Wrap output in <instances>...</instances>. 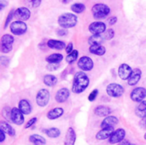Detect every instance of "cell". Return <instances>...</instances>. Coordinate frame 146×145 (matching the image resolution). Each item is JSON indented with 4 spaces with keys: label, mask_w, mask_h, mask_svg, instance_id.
Segmentation results:
<instances>
[{
    "label": "cell",
    "mask_w": 146,
    "mask_h": 145,
    "mask_svg": "<svg viewBox=\"0 0 146 145\" xmlns=\"http://www.w3.org/2000/svg\"><path fill=\"white\" fill-rule=\"evenodd\" d=\"M63 113H64V110L62 108H54L47 113L46 117L48 118V120L54 121V120L60 118L63 115Z\"/></svg>",
    "instance_id": "cell-23"
},
{
    "label": "cell",
    "mask_w": 146,
    "mask_h": 145,
    "mask_svg": "<svg viewBox=\"0 0 146 145\" xmlns=\"http://www.w3.org/2000/svg\"><path fill=\"white\" fill-rule=\"evenodd\" d=\"M114 36H115V31L112 28L106 30V32L104 33V37L105 40H110L114 38Z\"/></svg>",
    "instance_id": "cell-36"
},
{
    "label": "cell",
    "mask_w": 146,
    "mask_h": 145,
    "mask_svg": "<svg viewBox=\"0 0 146 145\" xmlns=\"http://www.w3.org/2000/svg\"><path fill=\"white\" fill-rule=\"evenodd\" d=\"M119 123V120L117 117L113 116V115H110L104 118V120H103L102 123H101V128H108V127H114V126L117 125Z\"/></svg>",
    "instance_id": "cell-19"
},
{
    "label": "cell",
    "mask_w": 146,
    "mask_h": 145,
    "mask_svg": "<svg viewBox=\"0 0 146 145\" xmlns=\"http://www.w3.org/2000/svg\"><path fill=\"white\" fill-rule=\"evenodd\" d=\"M0 62L3 66H8V64L9 62V57L1 56L0 57Z\"/></svg>",
    "instance_id": "cell-42"
},
{
    "label": "cell",
    "mask_w": 146,
    "mask_h": 145,
    "mask_svg": "<svg viewBox=\"0 0 146 145\" xmlns=\"http://www.w3.org/2000/svg\"><path fill=\"white\" fill-rule=\"evenodd\" d=\"M11 121L16 126H21L24 123V114L18 108H13L11 109Z\"/></svg>",
    "instance_id": "cell-12"
},
{
    "label": "cell",
    "mask_w": 146,
    "mask_h": 145,
    "mask_svg": "<svg viewBox=\"0 0 146 145\" xmlns=\"http://www.w3.org/2000/svg\"><path fill=\"white\" fill-rule=\"evenodd\" d=\"M144 138H145V139L146 140V132H145V137H144Z\"/></svg>",
    "instance_id": "cell-50"
},
{
    "label": "cell",
    "mask_w": 146,
    "mask_h": 145,
    "mask_svg": "<svg viewBox=\"0 0 146 145\" xmlns=\"http://www.w3.org/2000/svg\"><path fill=\"white\" fill-rule=\"evenodd\" d=\"M130 145H134V144H130Z\"/></svg>",
    "instance_id": "cell-51"
},
{
    "label": "cell",
    "mask_w": 146,
    "mask_h": 145,
    "mask_svg": "<svg viewBox=\"0 0 146 145\" xmlns=\"http://www.w3.org/2000/svg\"><path fill=\"white\" fill-rule=\"evenodd\" d=\"M31 16V11L27 7H20L15 9V18L17 19V21H27Z\"/></svg>",
    "instance_id": "cell-14"
},
{
    "label": "cell",
    "mask_w": 146,
    "mask_h": 145,
    "mask_svg": "<svg viewBox=\"0 0 146 145\" xmlns=\"http://www.w3.org/2000/svg\"><path fill=\"white\" fill-rule=\"evenodd\" d=\"M18 109L26 115H30L32 113L33 108L30 102L27 99H21L18 103Z\"/></svg>",
    "instance_id": "cell-20"
},
{
    "label": "cell",
    "mask_w": 146,
    "mask_h": 145,
    "mask_svg": "<svg viewBox=\"0 0 146 145\" xmlns=\"http://www.w3.org/2000/svg\"><path fill=\"white\" fill-rule=\"evenodd\" d=\"M70 97V91L68 88H61L59 89L56 95H55V99L58 103H65Z\"/></svg>",
    "instance_id": "cell-15"
},
{
    "label": "cell",
    "mask_w": 146,
    "mask_h": 145,
    "mask_svg": "<svg viewBox=\"0 0 146 145\" xmlns=\"http://www.w3.org/2000/svg\"><path fill=\"white\" fill-rule=\"evenodd\" d=\"M131 99L136 103H141L146 98V89L145 87H136L134 88L130 95Z\"/></svg>",
    "instance_id": "cell-10"
},
{
    "label": "cell",
    "mask_w": 146,
    "mask_h": 145,
    "mask_svg": "<svg viewBox=\"0 0 146 145\" xmlns=\"http://www.w3.org/2000/svg\"><path fill=\"white\" fill-rule=\"evenodd\" d=\"M43 132H44V133H45L50 138H57L61 135V131L56 127H51V128H48V129H44Z\"/></svg>",
    "instance_id": "cell-30"
},
{
    "label": "cell",
    "mask_w": 146,
    "mask_h": 145,
    "mask_svg": "<svg viewBox=\"0 0 146 145\" xmlns=\"http://www.w3.org/2000/svg\"><path fill=\"white\" fill-rule=\"evenodd\" d=\"M92 15L95 19L100 20L106 18L110 13V8L105 3H96L92 8Z\"/></svg>",
    "instance_id": "cell-3"
},
{
    "label": "cell",
    "mask_w": 146,
    "mask_h": 145,
    "mask_svg": "<svg viewBox=\"0 0 146 145\" xmlns=\"http://www.w3.org/2000/svg\"><path fill=\"white\" fill-rule=\"evenodd\" d=\"M78 67L83 72H88V71L92 70V68L94 67V62L92 58H90L89 56H84L79 59Z\"/></svg>",
    "instance_id": "cell-9"
},
{
    "label": "cell",
    "mask_w": 146,
    "mask_h": 145,
    "mask_svg": "<svg viewBox=\"0 0 146 145\" xmlns=\"http://www.w3.org/2000/svg\"><path fill=\"white\" fill-rule=\"evenodd\" d=\"M11 109H10L9 107H4L2 111L3 118L7 121H11Z\"/></svg>",
    "instance_id": "cell-35"
},
{
    "label": "cell",
    "mask_w": 146,
    "mask_h": 145,
    "mask_svg": "<svg viewBox=\"0 0 146 145\" xmlns=\"http://www.w3.org/2000/svg\"><path fill=\"white\" fill-rule=\"evenodd\" d=\"M76 142V133L73 127H68L66 132L64 145H74Z\"/></svg>",
    "instance_id": "cell-18"
},
{
    "label": "cell",
    "mask_w": 146,
    "mask_h": 145,
    "mask_svg": "<svg viewBox=\"0 0 146 145\" xmlns=\"http://www.w3.org/2000/svg\"><path fill=\"white\" fill-rule=\"evenodd\" d=\"M15 38L11 34H3L1 38V52L7 54L12 50Z\"/></svg>",
    "instance_id": "cell-4"
},
{
    "label": "cell",
    "mask_w": 146,
    "mask_h": 145,
    "mask_svg": "<svg viewBox=\"0 0 146 145\" xmlns=\"http://www.w3.org/2000/svg\"><path fill=\"white\" fill-rule=\"evenodd\" d=\"M142 76V71L140 68H134L133 70V73L131 74V76L129 77L128 80H127V84L131 86H134L136 85L141 79Z\"/></svg>",
    "instance_id": "cell-16"
},
{
    "label": "cell",
    "mask_w": 146,
    "mask_h": 145,
    "mask_svg": "<svg viewBox=\"0 0 146 145\" xmlns=\"http://www.w3.org/2000/svg\"><path fill=\"white\" fill-rule=\"evenodd\" d=\"M136 115L140 119H145L146 117V100L139 103L135 109Z\"/></svg>",
    "instance_id": "cell-26"
},
{
    "label": "cell",
    "mask_w": 146,
    "mask_h": 145,
    "mask_svg": "<svg viewBox=\"0 0 146 145\" xmlns=\"http://www.w3.org/2000/svg\"><path fill=\"white\" fill-rule=\"evenodd\" d=\"M9 29H10V32L14 35L20 36V35H23L24 33L27 32V25L25 23V21H15L11 22V24L9 25Z\"/></svg>",
    "instance_id": "cell-6"
},
{
    "label": "cell",
    "mask_w": 146,
    "mask_h": 145,
    "mask_svg": "<svg viewBox=\"0 0 146 145\" xmlns=\"http://www.w3.org/2000/svg\"><path fill=\"white\" fill-rule=\"evenodd\" d=\"M8 5V2L5 0H0V9L3 10Z\"/></svg>",
    "instance_id": "cell-45"
},
{
    "label": "cell",
    "mask_w": 146,
    "mask_h": 145,
    "mask_svg": "<svg viewBox=\"0 0 146 145\" xmlns=\"http://www.w3.org/2000/svg\"><path fill=\"white\" fill-rule=\"evenodd\" d=\"M56 34H57L58 36H65V35L68 34V31H66V30L63 29V28H61V29H58V30L56 31Z\"/></svg>",
    "instance_id": "cell-44"
},
{
    "label": "cell",
    "mask_w": 146,
    "mask_h": 145,
    "mask_svg": "<svg viewBox=\"0 0 146 145\" xmlns=\"http://www.w3.org/2000/svg\"><path fill=\"white\" fill-rule=\"evenodd\" d=\"M106 92H107V94L110 97L117 98V97H121L124 94L125 89L120 84L111 83V84H110V85H107V87H106Z\"/></svg>",
    "instance_id": "cell-5"
},
{
    "label": "cell",
    "mask_w": 146,
    "mask_h": 145,
    "mask_svg": "<svg viewBox=\"0 0 146 145\" xmlns=\"http://www.w3.org/2000/svg\"><path fill=\"white\" fill-rule=\"evenodd\" d=\"M89 84L90 79L87 74L83 71L77 72L74 77L72 91L75 94H80L86 90V88L89 86Z\"/></svg>",
    "instance_id": "cell-1"
},
{
    "label": "cell",
    "mask_w": 146,
    "mask_h": 145,
    "mask_svg": "<svg viewBox=\"0 0 146 145\" xmlns=\"http://www.w3.org/2000/svg\"><path fill=\"white\" fill-rule=\"evenodd\" d=\"M58 24L63 29L74 27L78 23V17L72 13H64L58 17Z\"/></svg>",
    "instance_id": "cell-2"
},
{
    "label": "cell",
    "mask_w": 146,
    "mask_h": 145,
    "mask_svg": "<svg viewBox=\"0 0 146 145\" xmlns=\"http://www.w3.org/2000/svg\"><path fill=\"white\" fill-rule=\"evenodd\" d=\"M111 109L104 105H99L94 109V114L99 117H107L111 114Z\"/></svg>",
    "instance_id": "cell-22"
},
{
    "label": "cell",
    "mask_w": 146,
    "mask_h": 145,
    "mask_svg": "<svg viewBox=\"0 0 146 145\" xmlns=\"http://www.w3.org/2000/svg\"><path fill=\"white\" fill-rule=\"evenodd\" d=\"M144 124H145V127L146 128V117L144 119Z\"/></svg>",
    "instance_id": "cell-49"
},
{
    "label": "cell",
    "mask_w": 146,
    "mask_h": 145,
    "mask_svg": "<svg viewBox=\"0 0 146 145\" xmlns=\"http://www.w3.org/2000/svg\"><path fill=\"white\" fill-rule=\"evenodd\" d=\"M0 136H1L0 143H3V142H4V140H5V138H6V133H5L3 131L0 130Z\"/></svg>",
    "instance_id": "cell-46"
},
{
    "label": "cell",
    "mask_w": 146,
    "mask_h": 145,
    "mask_svg": "<svg viewBox=\"0 0 146 145\" xmlns=\"http://www.w3.org/2000/svg\"><path fill=\"white\" fill-rule=\"evenodd\" d=\"M89 51L96 56H104L106 53V48L103 44H93L90 45Z\"/></svg>",
    "instance_id": "cell-24"
},
{
    "label": "cell",
    "mask_w": 146,
    "mask_h": 145,
    "mask_svg": "<svg viewBox=\"0 0 146 145\" xmlns=\"http://www.w3.org/2000/svg\"><path fill=\"white\" fill-rule=\"evenodd\" d=\"M47 46L50 49L52 50H62L63 49H66L67 44L65 42L61 41V40H56V39H49L47 41Z\"/></svg>",
    "instance_id": "cell-21"
},
{
    "label": "cell",
    "mask_w": 146,
    "mask_h": 145,
    "mask_svg": "<svg viewBox=\"0 0 146 145\" xmlns=\"http://www.w3.org/2000/svg\"><path fill=\"white\" fill-rule=\"evenodd\" d=\"M0 130L3 131L6 134H8L10 137L15 136V130L6 121H1L0 123Z\"/></svg>",
    "instance_id": "cell-25"
},
{
    "label": "cell",
    "mask_w": 146,
    "mask_h": 145,
    "mask_svg": "<svg viewBox=\"0 0 146 145\" xmlns=\"http://www.w3.org/2000/svg\"><path fill=\"white\" fill-rule=\"evenodd\" d=\"M79 57V51L77 50H74L70 54H68V56H66V62L68 64H72L74 63Z\"/></svg>",
    "instance_id": "cell-33"
},
{
    "label": "cell",
    "mask_w": 146,
    "mask_h": 145,
    "mask_svg": "<svg viewBox=\"0 0 146 145\" xmlns=\"http://www.w3.org/2000/svg\"><path fill=\"white\" fill-rule=\"evenodd\" d=\"M15 9H11V10L9 11V13L8 14L7 18H6L5 22H4V26H3V28H4V29H6L7 26H8L9 24H11L10 22H11L12 19L15 17Z\"/></svg>",
    "instance_id": "cell-34"
},
{
    "label": "cell",
    "mask_w": 146,
    "mask_h": 145,
    "mask_svg": "<svg viewBox=\"0 0 146 145\" xmlns=\"http://www.w3.org/2000/svg\"><path fill=\"white\" fill-rule=\"evenodd\" d=\"M62 60H63V56L62 54L60 53H53L45 58V61L48 63H54V64H59Z\"/></svg>",
    "instance_id": "cell-27"
},
{
    "label": "cell",
    "mask_w": 146,
    "mask_h": 145,
    "mask_svg": "<svg viewBox=\"0 0 146 145\" xmlns=\"http://www.w3.org/2000/svg\"><path fill=\"white\" fill-rule=\"evenodd\" d=\"M43 81H44V84L49 87H53L55 86L57 82H58V79L53 75V74H46L44 79H43Z\"/></svg>",
    "instance_id": "cell-28"
},
{
    "label": "cell",
    "mask_w": 146,
    "mask_h": 145,
    "mask_svg": "<svg viewBox=\"0 0 146 145\" xmlns=\"http://www.w3.org/2000/svg\"><path fill=\"white\" fill-rule=\"evenodd\" d=\"M59 67H60V66H59V64L49 63V64H48V66H47L46 68H47V69H48L49 71H54V70L58 69V68H59Z\"/></svg>",
    "instance_id": "cell-40"
},
{
    "label": "cell",
    "mask_w": 146,
    "mask_h": 145,
    "mask_svg": "<svg viewBox=\"0 0 146 145\" xmlns=\"http://www.w3.org/2000/svg\"><path fill=\"white\" fill-rule=\"evenodd\" d=\"M133 68L127 63H122L118 68V75L122 80H128L129 77L133 73Z\"/></svg>",
    "instance_id": "cell-13"
},
{
    "label": "cell",
    "mask_w": 146,
    "mask_h": 145,
    "mask_svg": "<svg viewBox=\"0 0 146 145\" xmlns=\"http://www.w3.org/2000/svg\"><path fill=\"white\" fill-rule=\"evenodd\" d=\"M29 141L34 145H45L46 144V139L38 135V134H33L29 137Z\"/></svg>",
    "instance_id": "cell-29"
},
{
    "label": "cell",
    "mask_w": 146,
    "mask_h": 145,
    "mask_svg": "<svg viewBox=\"0 0 146 145\" xmlns=\"http://www.w3.org/2000/svg\"><path fill=\"white\" fill-rule=\"evenodd\" d=\"M88 28L92 35H100L106 32V24L103 21H94L89 25Z\"/></svg>",
    "instance_id": "cell-8"
},
{
    "label": "cell",
    "mask_w": 146,
    "mask_h": 145,
    "mask_svg": "<svg viewBox=\"0 0 146 145\" xmlns=\"http://www.w3.org/2000/svg\"><path fill=\"white\" fill-rule=\"evenodd\" d=\"M73 50H74V44H73L72 42H70V43H68V44H67L65 51H66L67 54H70Z\"/></svg>",
    "instance_id": "cell-41"
},
{
    "label": "cell",
    "mask_w": 146,
    "mask_h": 145,
    "mask_svg": "<svg viewBox=\"0 0 146 145\" xmlns=\"http://www.w3.org/2000/svg\"><path fill=\"white\" fill-rule=\"evenodd\" d=\"M98 95V89H94V90L92 91V92L89 94V96H88V101H89V102H93V101H95V99L97 98Z\"/></svg>",
    "instance_id": "cell-38"
},
{
    "label": "cell",
    "mask_w": 146,
    "mask_h": 145,
    "mask_svg": "<svg viewBox=\"0 0 146 145\" xmlns=\"http://www.w3.org/2000/svg\"><path fill=\"white\" fill-rule=\"evenodd\" d=\"M25 2L32 8H38L41 4L42 0H25Z\"/></svg>",
    "instance_id": "cell-37"
},
{
    "label": "cell",
    "mask_w": 146,
    "mask_h": 145,
    "mask_svg": "<svg viewBox=\"0 0 146 145\" xmlns=\"http://www.w3.org/2000/svg\"><path fill=\"white\" fill-rule=\"evenodd\" d=\"M115 130L114 129V127H108V128H104L102 130H100L97 134H96V138L99 141L102 140H105V139H109L111 135L113 134V132Z\"/></svg>",
    "instance_id": "cell-17"
},
{
    "label": "cell",
    "mask_w": 146,
    "mask_h": 145,
    "mask_svg": "<svg viewBox=\"0 0 146 145\" xmlns=\"http://www.w3.org/2000/svg\"><path fill=\"white\" fill-rule=\"evenodd\" d=\"M104 41H105V38L104 37V34H100V35H92L89 38V39H88V43L90 44V45H93V44H102Z\"/></svg>",
    "instance_id": "cell-31"
},
{
    "label": "cell",
    "mask_w": 146,
    "mask_h": 145,
    "mask_svg": "<svg viewBox=\"0 0 146 145\" xmlns=\"http://www.w3.org/2000/svg\"><path fill=\"white\" fill-rule=\"evenodd\" d=\"M70 9L75 14H81L86 10V5L82 3H75L71 5Z\"/></svg>",
    "instance_id": "cell-32"
},
{
    "label": "cell",
    "mask_w": 146,
    "mask_h": 145,
    "mask_svg": "<svg viewBox=\"0 0 146 145\" xmlns=\"http://www.w3.org/2000/svg\"><path fill=\"white\" fill-rule=\"evenodd\" d=\"M62 3H64V4H67V3H69L72 0H60Z\"/></svg>",
    "instance_id": "cell-48"
},
{
    "label": "cell",
    "mask_w": 146,
    "mask_h": 145,
    "mask_svg": "<svg viewBox=\"0 0 146 145\" xmlns=\"http://www.w3.org/2000/svg\"><path fill=\"white\" fill-rule=\"evenodd\" d=\"M117 17L116 16H111V17H110V19L108 20V22H109V24L110 25H115L116 22H117Z\"/></svg>",
    "instance_id": "cell-43"
},
{
    "label": "cell",
    "mask_w": 146,
    "mask_h": 145,
    "mask_svg": "<svg viewBox=\"0 0 146 145\" xmlns=\"http://www.w3.org/2000/svg\"><path fill=\"white\" fill-rule=\"evenodd\" d=\"M125 137H126V131L123 128L116 129L113 132V134L111 135V137L109 138V143L110 144H120L121 142H122L123 140H125Z\"/></svg>",
    "instance_id": "cell-11"
},
{
    "label": "cell",
    "mask_w": 146,
    "mask_h": 145,
    "mask_svg": "<svg viewBox=\"0 0 146 145\" xmlns=\"http://www.w3.org/2000/svg\"><path fill=\"white\" fill-rule=\"evenodd\" d=\"M131 143L127 140H123L122 142H121L120 144H118V145H130Z\"/></svg>",
    "instance_id": "cell-47"
},
{
    "label": "cell",
    "mask_w": 146,
    "mask_h": 145,
    "mask_svg": "<svg viewBox=\"0 0 146 145\" xmlns=\"http://www.w3.org/2000/svg\"><path fill=\"white\" fill-rule=\"evenodd\" d=\"M50 99V91L46 89H41L36 95V103L39 107H45L49 103Z\"/></svg>",
    "instance_id": "cell-7"
},
{
    "label": "cell",
    "mask_w": 146,
    "mask_h": 145,
    "mask_svg": "<svg viewBox=\"0 0 146 145\" xmlns=\"http://www.w3.org/2000/svg\"><path fill=\"white\" fill-rule=\"evenodd\" d=\"M37 120H38V118H37V117L31 118V119L27 121V123L25 125V129H27V128H30L31 126H33L37 122Z\"/></svg>",
    "instance_id": "cell-39"
}]
</instances>
